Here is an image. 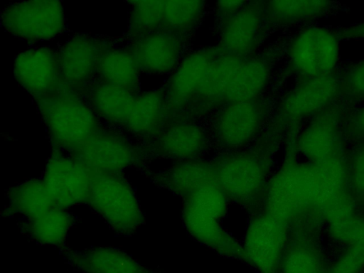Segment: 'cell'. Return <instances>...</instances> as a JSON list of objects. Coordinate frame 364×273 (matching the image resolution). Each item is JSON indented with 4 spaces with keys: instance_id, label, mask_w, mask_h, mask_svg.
<instances>
[{
    "instance_id": "obj_1",
    "label": "cell",
    "mask_w": 364,
    "mask_h": 273,
    "mask_svg": "<svg viewBox=\"0 0 364 273\" xmlns=\"http://www.w3.org/2000/svg\"><path fill=\"white\" fill-rule=\"evenodd\" d=\"M35 100L53 147L65 152L77 147L102 127L86 100L64 86Z\"/></svg>"
},
{
    "instance_id": "obj_2",
    "label": "cell",
    "mask_w": 364,
    "mask_h": 273,
    "mask_svg": "<svg viewBox=\"0 0 364 273\" xmlns=\"http://www.w3.org/2000/svg\"><path fill=\"white\" fill-rule=\"evenodd\" d=\"M90 171V186L85 203L116 233H134L144 223V215L130 183L120 173Z\"/></svg>"
},
{
    "instance_id": "obj_3",
    "label": "cell",
    "mask_w": 364,
    "mask_h": 273,
    "mask_svg": "<svg viewBox=\"0 0 364 273\" xmlns=\"http://www.w3.org/2000/svg\"><path fill=\"white\" fill-rule=\"evenodd\" d=\"M340 39L338 33L323 26L301 29L289 46L291 66L304 78L334 74L340 60Z\"/></svg>"
},
{
    "instance_id": "obj_4",
    "label": "cell",
    "mask_w": 364,
    "mask_h": 273,
    "mask_svg": "<svg viewBox=\"0 0 364 273\" xmlns=\"http://www.w3.org/2000/svg\"><path fill=\"white\" fill-rule=\"evenodd\" d=\"M1 23L11 35L34 42L54 38L65 25L61 2L52 0L11 3L2 11Z\"/></svg>"
},
{
    "instance_id": "obj_5",
    "label": "cell",
    "mask_w": 364,
    "mask_h": 273,
    "mask_svg": "<svg viewBox=\"0 0 364 273\" xmlns=\"http://www.w3.org/2000/svg\"><path fill=\"white\" fill-rule=\"evenodd\" d=\"M269 72L261 60L226 55L215 74V99L228 103L252 101L268 84Z\"/></svg>"
},
{
    "instance_id": "obj_6",
    "label": "cell",
    "mask_w": 364,
    "mask_h": 273,
    "mask_svg": "<svg viewBox=\"0 0 364 273\" xmlns=\"http://www.w3.org/2000/svg\"><path fill=\"white\" fill-rule=\"evenodd\" d=\"M113 47L110 41L88 35L70 38L57 52L63 86L78 94L80 91L85 93L95 80L101 58Z\"/></svg>"
},
{
    "instance_id": "obj_7",
    "label": "cell",
    "mask_w": 364,
    "mask_h": 273,
    "mask_svg": "<svg viewBox=\"0 0 364 273\" xmlns=\"http://www.w3.org/2000/svg\"><path fill=\"white\" fill-rule=\"evenodd\" d=\"M66 153L90 170L120 173L135 165L142 151L120 132L102 127Z\"/></svg>"
},
{
    "instance_id": "obj_8",
    "label": "cell",
    "mask_w": 364,
    "mask_h": 273,
    "mask_svg": "<svg viewBox=\"0 0 364 273\" xmlns=\"http://www.w3.org/2000/svg\"><path fill=\"white\" fill-rule=\"evenodd\" d=\"M42 179L55 205L67 209L86 202L90 171L64 151L52 148Z\"/></svg>"
},
{
    "instance_id": "obj_9",
    "label": "cell",
    "mask_w": 364,
    "mask_h": 273,
    "mask_svg": "<svg viewBox=\"0 0 364 273\" xmlns=\"http://www.w3.org/2000/svg\"><path fill=\"white\" fill-rule=\"evenodd\" d=\"M284 220L269 213L254 220L242 247L243 259L259 273H275L284 255L286 240Z\"/></svg>"
},
{
    "instance_id": "obj_10",
    "label": "cell",
    "mask_w": 364,
    "mask_h": 273,
    "mask_svg": "<svg viewBox=\"0 0 364 273\" xmlns=\"http://www.w3.org/2000/svg\"><path fill=\"white\" fill-rule=\"evenodd\" d=\"M341 114L333 104L313 116L301 132L297 149L310 163L342 157Z\"/></svg>"
},
{
    "instance_id": "obj_11",
    "label": "cell",
    "mask_w": 364,
    "mask_h": 273,
    "mask_svg": "<svg viewBox=\"0 0 364 273\" xmlns=\"http://www.w3.org/2000/svg\"><path fill=\"white\" fill-rule=\"evenodd\" d=\"M14 74L17 82L35 100L63 87L58 53L47 47L30 48L17 55Z\"/></svg>"
},
{
    "instance_id": "obj_12",
    "label": "cell",
    "mask_w": 364,
    "mask_h": 273,
    "mask_svg": "<svg viewBox=\"0 0 364 273\" xmlns=\"http://www.w3.org/2000/svg\"><path fill=\"white\" fill-rule=\"evenodd\" d=\"M339 96V77L335 74L304 78L284 97L280 113L284 119L298 122L334 104Z\"/></svg>"
},
{
    "instance_id": "obj_13",
    "label": "cell",
    "mask_w": 364,
    "mask_h": 273,
    "mask_svg": "<svg viewBox=\"0 0 364 273\" xmlns=\"http://www.w3.org/2000/svg\"><path fill=\"white\" fill-rule=\"evenodd\" d=\"M127 48L141 72L149 74L173 73L182 59L181 42L170 31H157L132 38Z\"/></svg>"
},
{
    "instance_id": "obj_14",
    "label": "cell",
    "mask_w": 364,
    "mask_h": 273,
    "mask_svg": "<svg viewBox=\"0 0 364 273\" xmlns=\"http://www.w3.org/2000/svg\"><path fill=\"white\" fill-rule=\"evenodd\" d=\"M264 119L261 107L252 101L228 103L214 123L218 141L226 147H240L253 139Z\"/></svg>"
},
{
    "instance_id": "obj_15",
    "label": "cell",
    "mask_w": 364,
    "mask_h": 273,
    "mask_svg": "<svg viewBox=\"0 0 364 273\" xmlns=\"http://www.w3.org/2000/svg\"><path fill=\"white\" fill-rule=\"evenodd\" d=\"M216 57L210 50L193 51L182 58L167 85L168 105H183L199 95Z\"/></svg>"
},
{
    "instance_id": "obj_16",
    "label": "cell",
    "mask_w": 364,
    "mask_h": 273,
    "mask_svg": "<svg viewBox=\"0 0 364 273\" xmlns=\"http://www.w3.org/2000/svg\"><path fill=\"white\" fill-rule=\"evenodd\" d=\"M216 171L218 184L225 193L241 200L256 195L264 180L262 164L247 154L225 160Z\"/></svg>"
},
{
    "instance_id": "obj_17",
    "label": "cell",
    "mask_w": 364,
    "mask_h": 273,
    "mask_svg": "<svg viewBox=\"0 0 364 273\" xmlns=\"http://www.w3.org/2000/svg\"><path fill=\"white\" fill-rule=\"evenodd\" d=\"M262 23V11L252 5H245L227 18L220 37L225 53L237 58L251 53L259 43Z\"/></svg>"
},
{
    "instance_id": "obj_18",
    "label": "cell",
    "mask_w": 364,
    "mask_h": 273,
    "mask_svg": "<svg viewBox=\"0 0 364 273\" xmlns=\"http://www.w3.org/2000/svg\"><path fill=\"white\" fill-rule=\"evenodd\" d=\"M64 257L70 265L83 273H155L124 251L113 247L67 250Z\"/></svg>"
},
{
    "instance_id": "obj_19",
    "label": "cell",
    "mask_w": 364,
    "mask_h": 273,
    "mask_svg": "<svg viewBox=\"0 0 364 273\" xmlns=\"http://www.w3.org/2000/svg\"><path fill=\"white\" fill-rule=\"evenodd\" d=\"M168 112V104L163 92L139 93L122 129L140 139H155L163 131Z\"/></svg>"
},
{
    "instance_id": "obj_20",
    "label": "cell",
    "mask_w": 364,
    "mask_h": 273,
    "mask_svg": "<svg viewBox=\"0 0 364 273\" xmlns=\"http://www.w3.org/2000/svg\"><path fill=\"white\" fill-rule=\"evenodd\" d=\"M137 95L123 87L95 80L86 89L85 100L99 119L122 128Z\"/></svg>"
},
{
    "instance_id": "obj_21",
    "label": "cell",
    "mask_w": 364,
    "mask_h": 273,
    "mask_svg": "<svg viewBox=\"0 0 364 273\" xmlns=\"http://www.w3.org/2000/svg\"><path fill=\"white\" fill-rule=\"evenodd\" d=\"M153 142L151 148L157 154L191 160L205 149L208 138L201 127L193 124H179L163 130Z\"/></svg>"
},
{
    "instance_id": "obj_22",
    "label": "cell",
    "mask_w": 364,
    "mask_h": 273,
    "mask_svg": "<svg viewBox=\"0 0 364 273\" xmlns=\"http://www.w3.org/2000/svg\"><path fill=\"white\" fill-rule=\"evenodd\" d=\"M330 224L333 237L347 247L329 273H360L364 268V218L353 213Z\"/></svg>"
},
{
    "instance_id": "obj_23",
    "label": "cell",
    "mask_w": 364,
    "mask_h": 273,
    "mask_svg": "<svg viewBox=\"0 0 364 273\" xmlns=\"http://www.w3.org/2000/svg\"><path fill=\"white\" fill-rule=\"evenodd\" d=\"M141 70L127 48L113 47L101 58L95 80L139 94Z\"/></svg>"
},
{
    "instance_id": "obj_24",
    "label": "cell",
    "mask_w": 364,
    "mask_h": 273,
    "mask_svg": "<svg viewBox=\"0 0 364 273\" xmlns=\"http://www.w3.org/2000/svg\"><path fill=\"white\" fill-rule=\"evenodd\" d=\"M73 223L70 213L54 206L36 217L25 219L21 229L24 234L39 244L61 247Z\"/></svg>"
},
{
    "instance_id": "obj_25",
    "label": "cell",
    "mask_w": 364,
    "mask_h": 273,
    "mask_svg": "<svg viewBox=\"0 0 364 273\" xmlns=\"http://www.w3.org/2000/svg\"><path fill=\"white\" fill-rule=\"evenodd\" d=\"M6 216L36 217L55 205L42 178L22 182L9 189Z\"/></svg>"
},
{
    "instance_id": "obj_26",
    "label": "cell",
    "mask_w": 364,
    "mask_h": 273,
    "mask_svg": "<svg viewBox=\"0 0 364 273\" xmlns=\"http://www.w3.org/2000/svg\"><path fill=\"white\" fill-rule=\"evenodd\" d=\"M334 8V3L328 1H270L264 14L276 24L294 25L323 18Z\"/></svg>"
},
{
    "instance_id": "obj_27",
    "label": "cell",
    "mask_w": 364,
    "mask_h": 273,
    "mask_svg": "<svg viewBox=\"0 0 364 273\" xmlns=\"http://www.w3.org/2000/svg\"><path fill=\"white\" fill-rule=\"evenodd\" d=\"M161 181L170 188L190 195L198 189L218 181L216 169L204 162L191 159L160 176Z\"/></svg>"
},
{
    "instance_id": "obj_28",
    "label": "cell",
    "mask_w": 364,
    "mask_h": 273,
    "mask_svg": "<svg viewBox=\"0 0 364 273\" xmlns=\"http://www.w3.org/2000/svg\"><path fill=\"white\" fill-rule=\"evenodd\" d=\"M164 1H131L128 36L131 39L162 31Z\"/></svg>"
},
{
    "instance_id": "obj_29",
    "label": "cell",
    "mask_w": 364,
    "mask_h": 273,
    "mask_svg": "<svg viewBox=\"0 0 364 273\" xmlns=\"http://www.w3.org/2000/svg\"><path fill=\"white\" fill-rule=\"evenodd\" d=\"M205 11L201 1H164L162 31H179L194 26Z\"/></svg>"
},
{
    "instance_id": "obj_30",
    "label": "cell",
    "mask_w": 364,
    "mask_h": 273,
    "mask_svg": "<svg viewBox=\"0 0 364 273\" xmlns=\"http://www.w3.org/2000/svg\"><path fill=\"white\" fill-rule=\"evenodd\" d=\"M275 273H324V269L313 247L296 245L283 255Z\"/></svg>"
},
{
    "instance_id": "obj_31",
    "label": "cell",
    "mask_w": 364,
    "mask_h": 273,
    "mask_svg": "<svg viewBox=\"0 0 364 273\" xmlns=\"http://www.w3.org/2000/svg\"><path fill=\"white\" fill-rule=\"evenodd\" d=\"M340 94L351 102L364 103V58L348 66L339 77Z\"/></svg>"
},
{
    "instance_id": "obj_32",
    "label": "cell",
    "mask_w": 364,
    "mask_h": 273,
    "mask_svg": "<svg viewBox=\"0 0 364 273\" xmlns=\"http://www.w3.org/2000/svg\"><path fill=\"white\" fill-rule=\"evenodd\" d=\"M350 183L354 192L364 198V146L353 154L349 169Z\"/></svg>"
},
{
    "instance_id": "obj_33",
    "label": "cell",
    "mask_w": 364,
    "mask_h": 273,
    "mask_svg": "<svg viewBox=\"0 0 364 273\" xmlns=\"http://www.w3.org/2000/svg\"><path fill=\"white\" fill-rule=\"evenodd\" d=\"M346 131L354 136L364 138V103L355 109L346 118Z\"/></svg>"
},
{
    "instance_id": "obj_34",
    "label": "cell",
    "mask_w": 364,
    "mask_h": 273,
    "mask_svg": "<svg viewBox=\"0 0 364 273\" xmlns=\"http://www.w3.org/2000/svg\"><path fill=\"white\" fill-rule=\"evenodd\" d=\"M338 36L343 39L364 41V21L341 29Z\"/></svg>"
},
{
    "instance_id": "obj_35",
    "label": "cell",
    "mask_w": 364,
    "mask_h": 273,
    "mask_svg": "<svg viewBox=\"0 0 364 273\" xmlns=\"http://www.w3.org/2000/svg\"><path fill=\"white\" fill-rule=\"evenodd\" d=\"M245 1H219L217 3L218 11L219 15L225 17L226 19L237 13L242 9Z\"/></svg>"
}]
</instances>
